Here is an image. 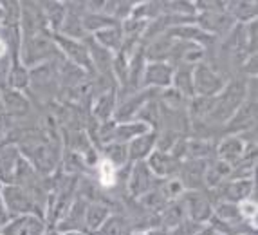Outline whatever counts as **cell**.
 <instances>
[{
    "label": "cell",
    "mask_w": 258,
    "mask_h": 235,
    "mask_svg": "<svg viewBox=\"0 0 258 235\" xmlns=\"http://www.w3.org/2000/svg\"><path fill=\"white\" fill-rule=\"evenodd\" d=\"M56 45L52 33L49 29H38L31 34L20 36V49H18V62L27 69H35L43 65L54 55Z\"/></svg>",
    "instance_id": "1"
},
{
    "label": "cell",
    "mask_w": 258,
    "mask_h": 235,
    "mask_svg": "<svg viewBox=\"0 0 258 235\" xmlns=\"http://www.w3.org/2000/svg\"><path fill=\"white\" fill-rule=\"evenodd\" d=\"M245 85L242 81H233V83H226L219 96L213 98L211 103V111L208 118L219 123H226L235 116L242 103L245 102Z\"/></svg>",
    "instance_id": "2"
},
{
    "label": "cell",
    "mask_w": 258,
    "mask_h": 235,
    "mask_svg": "<svg viewBox=\"0 0 258 235\" xmlns=\"http://www.w3.org/2000/svg\"><path fill=\"white\" fill-rule=\"evenodd\" d=\"M0 199H2V205H4L9 219L29 214L42 215L38 199L29 190L18 186V184H2V188H0Z\"/></svg>",
    "instance_id": "3"
},
{
    "label": "cell",
    "mask_w": 258,
    "mask_h": 235,
    "mask_svg": "<svg viewBox=\"0 0 258 235\" xmlns=\"http://www.w3.org/2000/svg\"><path fill=\"white\" fill-rule=\"evenodd\" d=\"M191 78H194V94L201 98H215L226 87L222 76L204 62H199L191 69Z\"/></svg>",
    "instance_id": "4"
},
{
    "label": "cell",
    "mask_w": 258,
    "mask_h": 235,
    "mask_svg": "<svg viewBox=\"0 0 258 235\" xmlns=\"http://www.w3.org/2000/svg\"><path fill=\"white\" fill-rule=\"evenodd\" d=\"M54 38V45L60 53H63V56L67 58L71 65L82 69L83 73H89L92 71V64H91V56L87 51V45L83 40H74L69 36H63V34H52Z\"/></svg>",
    "instance_id": "5"
},
{
    "label": "cell",
    "mask_w": 258,
    "mask_h": 235,
    "mask_svg": "<svg viewBox=\"0 0 258 235\" xmlns=\"http://www.w3.org/2000/svg\"><path fill=\"white\" fill-rule=\"evenodd\" d=\"M173 71L175 69L168 62H147L143 69L141 87L152 90V89H168L172 87Z\"/></svg>",
    "instance_id": "6"
},
{
    "label": "cell",
    "mask_w": 258,
    "mask_h": 235,
    "mask_svg": "<svg viewBox=\"0 0 258 235\" xmlns=\"http://www.w3.org/2000/svg\"><path fill=\"white\" fill-rule=\"evenodd\" d=\"M45 231H47V222L43 215L29 214L9 219L0 235H45Z\"/></svg>",
    "instance_id": "7"
},
{
    "label": "cell",
    "mask_w": 258,
    "mask_h": 235,
    "mask_svg": "<svg viewBox=\"0 0 258 235\" xmlns=\"http://www.w3.org/2000/svg\"><path fill=\"white\" fill-rule=\"evenodd\" d=\"M155 177L154 172L150 170L147 161H136L132 163L128 174V190L134 197H143L147 192L155 188Z\"/></svg>",
    "instance_id": "8"
},
{
    "label": "cell",
    "mask_w": 258,
    "mask_h": 235,
    "mask_svg": "<svg viewBox=\"0 0 258 235\" xmlns=\"http://www.w3.org/2000/svg\"><path fill=\"white\" fill-rule=\"evenodd\" d=\"M147 163L157 179H172V177H175V174H179L182 161L172 156L170 152L154 150L150 158L147 159Z\"/></svg>",
    "instance_id": "9"
},
{
    "label": "cell",
    "mask_w": 258,
    "mask_h": 235,
    "mask_svg": "<svg viewBox=\"0 0 258 235\" xmlns=\"http://www.w3.org/2000/svg\"><path fill=\"white\" fill-rule=\"evenodd\" d=\"M89 203L83 197L74 199L63 217L58 221V233L63 231H85V210Z\"/></svg>",
    "instance_id": "10"
},
{
    "label": "cell",
    "mask_w": 258,
    "mask_h": 235,
    "mask_svg": "<svg viewBox=\"0 0 258 235\" xmlns=\"http://www.w3.org/2000/svg\"><path fill=\"white\" fill-rule=\"evenodd\" d=\"M217 156L220 161L228 163L233 168L237 167L240 159L245 156V141L240 136H228L224 137L217 147Z\"/></svg>",
    "instance_id": "11"
},
{
    "label": "cell",
    "mask_w": 258,
    "mask_h": 235,
    "mask_svg": "<svg viewBox=\"0 0 258 235\" xmlns=\"http://www.w3.org/2000/svg\"><path fill=\"white\" fill-rule=\"evenodd\" d=\"M188 197H182L186 203V210H188V219L204 224L210 222V219L213 217V206L208 201V197L201 196L197 192H188Z\"/></svg>",
    "instance_id": "12"
},
{
    "label": "cell",
    "mask_w": 258,
    "mask_h": 235,
    "mask_svg": "<svg viewBox=\"0 0 258 235\" xmlns=\"http://www.w3.org/2000/svg\"><path fill=\"white\" fill-rule=\"evenodd\" d=\"M22 159L20 150L13 145H0V183L11 184Z\"/></svg>",
    "instance_id": "13"
},
{
    "label": "cell",
    "mask_w": 258,
    "mask_h": 235,
    "mask_svg": "<svg viewBox=\"0 0 258 235\" xmlns=\"http://www.w3.org/2000/svg\"><path fill=\"white\" fill-rule=\"evenodd\" d=\"M253 192H254L253 179H229L222 188V199L220 201L240 205L245 199H251Z\"/></svg>",
    "instance_id": "14"
},
{
    "label": "cell",
    "mask_w": 258,
    "mask_h": 235,
    "mask_svg": "<svg viewBox=\"0 0 258 235\" xmlns=\"http://www.w3.org/2000/svg\"><path fill=\"white\" fill-rule=\"evenodd\" d=\"M204 172H206V161L203 159H191L188 163H181L179 168V177L182 186L186 188H197L204 184Z\"/></svg>",
    "instance_id": "15"
},
{
    "label": "cell",
    "mask_w": 258,
    "mask_h": 235,
    "mask_svg": "<svg viewBox=\"0 0 258 235\" xmlns=\"http://www.w3.org/2000/svg\"><path fill=\"white\" fill-rule=\"evenodd\" d=\"M155 143H157V132L150 130V132L138 136L128 143V159L132 163L136 161H147L150 154L155 150Z\"/></svg>",
    "instance_id": "16"
},
{
    "label": "cell",
    "mask_w": 258,
    "mask_h": 235,
    "mask_svg": "<svg viewBox=\"0 0 258 235\" xmlns=\"http://www.w3.org/2000/svg\"><path fill=\"white\" fill-rule=\"evenodd\" d=\"M0 100H2L4 112H8L11 116H24L31 109V103L26 94L20 92V90L9 89V87H4L0 90Z\"/></svg>",
    "instance_id": "17"
},
{
    "label": "cell",
    "mask_w": 258,
    "mask_h": 235,
    "mask_svg": "<svg viewBox=\"0 0 258 235\" xmlns=\"http://www.w3.org/2000/svg\"><path fill=\"white\" fill-rule=\"evenodd\" d=\"M152 128L147 123H143L139 120H130V121H121V123L114 125V132H112V141L117 143H130L138 136L150 132ZM110 141V143H112Z\"/></svg>",
    "instance_id": "18"
},
{
    "label": "cell",
    "mask_w": 258,
    "mask_h": 235,
    "mask_svg": "<svg viewBox=\"0 0 258 235\" xmlns=\"http://www.w3.org/2000/svg\"><path fill=\"white\" fill-rule=\"evenodd\" d=\"M188 219V210H186V203L182 197L175 199V201H170L164 210L161 212V226L168 228V230H173L175 226H179L182 221Z\"/></svg>",
    "instance_id": "19"
},
{
    "label": "cell",
    "mask_w": 258,
    "mask_h": 235,
    "mask_svg": "<svg viewBox=\"0 0 258 235\" xmlns=\"http://www.w3.org/2000/svg\"><path fill=\"white\" fill-rule=\"evenodd\" d=\"M112 215L110 208L99 201H92L87 205L85 210V230L89 233H98L99 228L103 226L105 221Z\"/></svg>",
    "instance_id": "20"
},
{
    "label": "cell",
    "mask_w": 258,
    "mask_h": 235,
    "mask_svg": "<svg viewBox=\"0 0 258 235\" xmlns=\"http://www.w3.org/2000/svg\"><path fill=\"white\" fill-rule=\"evenodd\" d=\"M92 38L99 43L101 47H105L107 51H110L112 55H117L121 51V47H123V33H121V27L117 26H110V27H105V29L98 31V33L92 34Z\"/></svg>",
    "instance_id": "21"
},
{
    "label": "cell",
    "mask_w": 258,
    "mask_h": 235,
    "mask_svg": "<svg viewBox=\"0 0 258 235\" xmlns=\"http://www.w3.org/2000/svg\"><path fill=\"white\" fill-rule=\"evenodd\" d=\"M87 51L91 56L92 67H96L99 73H107L108 69H112V62H114V55L110 51H107L105 47H101L94 38H89V42H85Z\"/></svg>",
    "instance_id": "22"
},
{
    "label": "cell",
    "mask_w": 258,
    "mask_h": 235,
    "mask_svg": "<svg viewBox=\"0 0 258 235\" xmlns=\"http://www.w3.org/2000/svg\"><path fill=\"white\" fill-rule=\"evenodd\" d=\"M42 13L47 22V27L52 34H58L61 29V24L65 20V13H67V6L61 2H45L42 4Z\"/></svg>",
    "instance_id": "23"
},
{
    "label": "cell",
    "mask_w": 258,
    "mask_h": 235,
    "mask_svg": "<svg viewBox=\"0 0 258 235\" xmlns=\"http://www.w3.org/2000/svg\"><path fill=\"white\" fill-rule=\"evenodd\" d=\"M116 107H117V100L114 90H105L103 94H99L98 100L94 102L92 112H94V116L101 123H105V121H110L114 118Z\"/></svg>",
    "instance_id": "24"
},
{
    "label": "cell",
    "mask_w": 258,
    "mask_h": 235,
    "mask_svg": "<svg viewBox=\"0 0 258 235\" xmlns=\"http://www.w3.org/2000/svg\"><path fill=\"white\" fill-rule=\"evenodd\" d=\"M6 81H8V87L13 90H24L31 85V73L29 69L24 67L20 62H13V64L9 65V71L6 74Z\"/></svg>",
    "instance_id": "25"
},
{
    "label": "cell",
    "mask_w": 258,
    "mask_h": 235,
    "mask_svg": "<svg viewBox=\"0 0 258 235\" xmlns=\"http://www.w3.org/2000/svg\"><path fill=\"white\" fill-rule=\"evenodd\" d=\"M103 152H105V161L108 165L116 168H123L126 163L130 161L128 159V143H117V141H112V143H107L103 145Z\"/></svg>",
    "instance_id": "26"
},
{
    "label": "cell",
    "mask_w": 258,
    "mask_h": 235,
    "mask_svg": "<svg viewBox=\"0 0 258 235\" xmlns=\"http://www.w3.org/2000/svg\"><path fill=\"white\" fill-rule=\"evenodd\" d=\"M213 217H215L217 221L224 222V224H229V226L244 221L238 205H235V203H228V201H220L219 205L215 206V210H213Z\"/></svg>",
    "instance_id": "27"
},
{
    "label": "cell",
    "mask_w": 258,
    "mask_h": 235,
    "mask_svg": "<svg viewBox=\"0 0 258 235\" xmlns=\"http://www.w3.org/2000/svg\"><path fill=\"white\" fill-rule=\"evenodd\" d=\"M96 235H132V224L123 215L112 214Z\"/></svg>",
    "instance_id": "28"
},
{
    "label": "cell",
    "mask_w": 258,
    "mask_h": 235,
    "mask_svg": "<svg viewBox=\"0 0 258 235\" xmlns=\"http://www.w3.org/2000/svg\"><path fill=\"white\" fill-rule=\"evenodd\" d=\"M172 87L175 89V92L181 94V96H195L191 69L189 67H179L177 71H173Z\"/></svg>",
    "instance_id": "29"
},
{
    "label": "cell",
    "mask_w": 258,
    "mask_h": 235,
    "mask_svg": "<svg viewBox=\"0 0 258 235\" xmlns=\"http://www.w3.org/2000/svg\"><path fill=\"white\" fill-rule=\"evenodd\" d=\"M231 18L233 20H240L249 24V22H254L256 18V2H231Z\"/></svg>",
    "instance_id": "30"
},
{
    "label": "cell",
    "mask_w": 258,
    "mask_h": 235,
    "mask_svg": "<svg viewBox=\"0 0 258 235\" xmlns=\"http://www.w3.org/2000/svg\"><path fill=\"white\" fill-rule=\"evenodd\" d=\"M147 235H172V230H168V228H164V226H152V228H148L147 231H145Z\"/></svg>",
    "instance_id": "31"
},
{
    "label": "cell",
    "mask_w": 258,
    "mask_h": 235,
    "mask_svg": "<svg viewBox=\"0 0 258 235\" xmlns=\"http://www.w3.org/2000/svg\"><path fill=\"white\" fill-rule=\"evenodd\" d=\"M213 231H215V230H213L210 224H204V226L201 228V230H199L195 235H213Z\"/></svg>",
    "instance_id": "32"
},
{
    "label": "cell",
    "mask_w": 258,
    "mask_h": 235,
    "mask_svg": "<svg viewBox=\"0 0 258 235\" xmlns=\"http://www.w3.org/2000/svg\"><path fill=\"white\" fill-rule=\"evenodd\" d=\"M60 235H91V233H87V231H63Z\"/></svg>",
    "instance_id": "33"
},
{
    "label": "cell",
    "mask_w": 258,
    "mask_h": 235,
    "mask_svg": "<svg viewBox=\"0 0 258 235\" xmlns=\"http://www.w3.org/2000/svg\"><path fill=\"white\" fill-rule=\"evenodd\" d=\"M2 20H4V11H2V6H0V24H2Z\"/></svg>",
    "instance_id": "34"
},
{
    "label": "cell",
    "mask_w": 258,
    "mask_h": 235,
    "mask_svg": "<svg viewBox=\"0 0 258 235\" xmlns=\"http://www.w3.org/2000/svg\"><path fill=\"white\" fill-rule=\"evenodd\" d=\"M132 235H147L145 231H132Z\"/></svg>",
    "instance_id": "35"
},
{
    "label": "cell",
    "mask_w": 258,
    "mask_h": 235,
    "mask_svg": "<svg viewBox=\"0 0 258 235\" xmlns=\"http://www.w3.org/2000/svg\"><path fill=\"white\" fill-rule=\"evenodd\" d=\"M4 114V107H2V100H0V116Z\"/></svg>",
    "instance_id": "36"
},
{
    "label": "cell",
    "mask_w": 258,
    "mask_h": 235,
    "mask_svg": "<svg viewBox=\"0 0 258 235\" xmlns=\"http://www.w3.org/2000/svg\"><path fill=\"white\" fill-rule=\"evenodd\" d=\"M213 235H222V233H219V231H213Z\"/></svg>",
    "instance_id": "37"
}]
</instances>
